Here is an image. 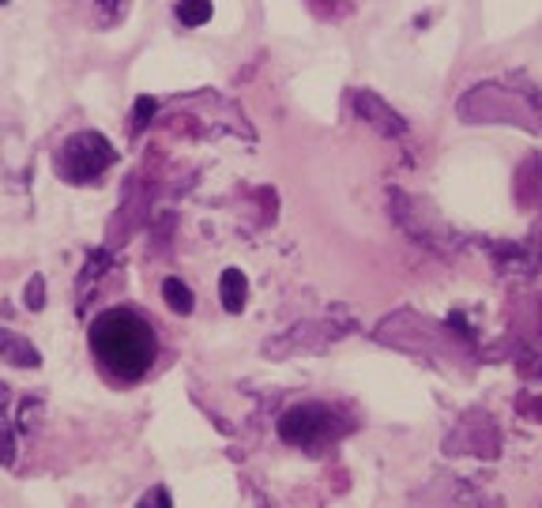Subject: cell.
Segmentation results:
<instances>
[{
	"mask_svg": "<svg viewBox=\"0 0 542 508\" xmlns=\"http://www.w3.org/2000/svg\"><path fill=\"white\" fill-rule=\"evenodd\" d=\"M0 467H15V429L0 422Z\"/></svg>",
	"mask_w": 542,
	"mask_h": 508,
	"instance_id": "5bb4252c",
	"label": "cell"
},
{
	"mask_svg": "<svg viewBox=\"0 0 542 508\" xmlns=\"http://www.w3.org/2000/svg\"><path fill=\"white\" fill-rule=\"evenodd\" d=\"M354 113L370 124V129H377L380 136H396V140H403L407 136V121L384 102L380 94H373V91H354Z\"/></svg>",
	"mask_w": 542,
	"mask_h": 508,
	"instance_id": "8992f818",
	"label": "cell"
},
{
	"mask_svg": "<svg viewBox=\"0 0 542 508\" xmlns=\"http://www.w3.org/2000/svg\"><path fill=\"white\" fill-rule=\"evenodd\" d=\"M0 362H8L15 369H38L42 366V354L31 339H23L8 327H0Z\"/></svg>",
	"mask_w": 542,
	"mask_h": 508,
	"instance_id": "ba28073f",
	"label": "cell"
},
{
	"mask_svg": "<svg viewBox=\"0 0 542 508\" xmlns=\"http://www.w3.org/2000/svg\"><path fill=\"white\" fill-rule=\"evenodd\" d=\"M173 12L181 27H203L212 19V0H177Z\"/></svg>",
	"mask_w": 542,
	"mask_h": 508,
	"instance_id": "8fae6325",
	"label": "cell"
},
{
	"mask_svg": "<svg viewBox=\"0 0 542 508\" xmlns=\"http://www.w3.org/2000/svg\"><path fill=\"white\" fill-rule=\"evenodd\" d=\"M154 110H159V102H154V98H147V94H143V98H136V117H133V129H136V132H140L143 124L154 117Z\"/></svg>",
	"mask_w": 542,
	"mask_h": 508,
	"instance_id": "2e32d148",
	"label": "cell"
},
{
	"mask_svg": "<svg viewBox=\"0 0 542 508\" xmlns=\"http://www.w3.org/2000/svg\"><path fill=\"white\" fill-rule=\"evenodd\" d=\"M117 162L113 143L102 132H75L64 140V147L57 151V173L68 185H87L98 173H106Z\"/></svg>",
	"mask_w": 542,
	"mask_h": 508,
	"instance_id": "7a4b0ae2",
	"label": "cell"
},
{
	"mask_svg": "<svg viewBox=\"0 0 542 508\" xmlns=\"http://www.w3.org/2000/svg\"><path fill=\"white\" fill-rule=\"evenodd\" d=\"M520 411H527V415H535V422H542V399L524 396V399H520Z\"/></svg>",
	"mask_w": 542,
	"mask_h": 508,
	"instance_id": "e0dca14e",
	"label": "cell"
},
{
	"mask_svg": "<svg viewBox=\"0 0 542 508\" xmlns=\"http://www.w3.org/2000/svg\"><path fill=\"white\" fill-rule=\"evenodd\" d=\"M219 298H222V309L226 313H241L245 309V298H249V283L238 268H226L219 275Z\"/></svg>",
	"mask_w": 542,
	"mask_h": 508,
	"instance_id": "9c48e42d",
	"label": "cell"
},
{
	"mask_svg": "<svg viewBox=\"0 0 542 508\" xmlns=\"http://www.w3.org/2000/svg\"><path fill=\"white\" fill-rule=\"evenodd\" d=\"M350 327H335V324H298L291 327L287 336H279V339H268L264 343V354L268 358H291V354L298 350H324L331 347L340 336H347Z\"/></svg>",
	"mask_w": 542,
	"mask_h": 508,
	"instance_id": "5b68a950",
	"label": "cell"
},
{
	"mask_svg": "<svg viewBox=\"0 0 542 508\" xmlns=\"http://www.w3.org/2000/svg\"><path fill=\"white\" fill-rule=\"evenodd\" d=\"M23 305H27L31 313H38L42 305H45V275H31L27 290H23Z\"/></svg>",
	"mask_w": 542,
	"mask_h": 508,
	"instance_id": "4fadbf2b",
	"label": "cell"
},
{
	"mask_svg": "<svg viewBox=\"0 0 542 508\" xmlns=\"http://www.w3.org/2000/svg\"><path fill=\"white\" fill-rule=\"evenodd\" d=\"M91 350L110 380L117 385H136L154 366V343L151 324L136 309H106L91 320Z\"/></svg>",
	"mask_w": 542,
	"mask_h": 508,
	"instance_id": "6da1fadb",
	"label": "cell"
},
{
	"mask_svg": "<svg viewBox=\"0 0 542 508\" xmlns=\"http://www.w3.org/2000/svg\"><path fill=\"white\" fill-rule=\"evenodd\" d=\"M377 339L389 343V347H399V350H437V332L426 317H415V313H396V317H384L380 327H377Z\"/></svg>",
	"mask_w": 542,
	"mask_h": 508,
	"instance_id": "277c9868",
	"label": "cell"
},
{
	"mask_svg": "<svg viewBox=\"0 0 542 508\" xmlns=\"http://www.w3.org/2000/svg\"><path fill=\"white\" fill-rule=\"evenodd\" d=\"M482 429H486V437L489 434H498L494 425H489L486 418H471V422H463L456 434H448L445 441V452H475V455H498V444H482Z\"/></svg>",
	"mask_w": 542,
	"mask_h": 508,
	"instance_id": "52a82bcc",
	"label": "cell"
},
{
	"mask_svg": "<svg viewBox=\"0 0 542 508\" xmlns=\"http://www.w3.org/2000/svg\"><path fill=\"white\" fill-rule=\"evenodd\" d=\"M309 8H313V15L320 19H343L350 15V0H305Z\"/></svg>",
	"mask_w": 542,
	"mask_h": 508,
	"instance_id": "7c38bea8",
	"label": "cell"
},
{
	"mask_svg": "<svg viewBox=\"0 0 542 508\" xmlns=\"http://www.w3.org/2000/svg\"><path fill=\"white\" fill-rule=\"evenodd\" d=\"M94 5H98V8H106V19H113V15L124 8V0H94Z\"/></svg>",
	"mask_w": 542,
	"mask_h": 508,
	"instance_id": "ac0fdd59",
	"label": "cell"
},
{
	"mask_svg": "<svg viewBox=\"0 0 542 508\" xmlns=\"http://www.w3.org/2000/svg\"><path fill=\"white\" fill-rule=\"evenodd\" d=\"M136 508H173V497H170V490L166 486H154L151 493H143L140 497V504Z\"/></svg>",
	"mask_w": 542,
	"mask_h": 508,
	"instance_id": "9a60e30c",
	"label": "cell"
},
{
	"mask_svg": "<svg viewBox=\"0 0 542 508\" xmlns=\"http://www.w3.org/2000/svg\"><path fill=\"white\" fill-rule=\"evenodd\" d=\"M331 434H335V411H328L324 403L291 406V411L279 418V437L298 448H313V444L328 441Z\"/></svg>",
	"mask_w": 542,
	"mask_h": 508,
	"instance_id": "3957f363",
	"label": "cell"
},
{
	"mask_svg": "<svg viewBox=\"0 0 542 508\" xmlns=\"http://www.w3.org/2000/svg\"><path fill=\"white\" fill-rule=\"evenodd\" d=\"M163 298H166V305H170L177 317H189V313H192V305H196V301H192V290L181 283L177 275H170L166 283H163Z\"/></svg>",
	"mask_w": 542,
	"mask_h": 508,
	"instance_id": "30bf717a",
	"label": "cell"
}]
</instances>
